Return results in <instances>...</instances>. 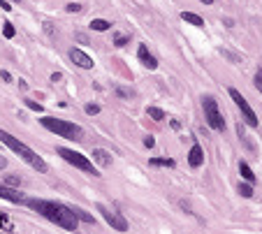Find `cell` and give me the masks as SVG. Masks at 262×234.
Returning <instances> with one entry per match:
<instances>
[{
    "mask_svg": "<svg viewBox=\"0 0 262 234\" xmlns=\"http://www.w3.org/2000/svg\"><path fill=\"white\" fill-rule=\"evenodd\" d=\"M2 35H5L7 39H12L14 35H17V30H14V26H12L10 21H5V23H2Z\"/></svg>",
    "mask_w": 262,
    "mask_h": 234,
    "instance_id": "cell-21",
    "label": "cell"
},
{
    "mask_svg": "<svg viewBox=\"0 0 262 234\" xmlns=\"http://www.w3.org/2000/svg\"><path fill=\"white\" fill-rule=\"evenodd\" d=\"M84 111H86L88 116H95V114H100V105H86Z\"/></svg>",
    "mask_w": 262,
    "mask_h": 234,
    "instance_id": "cell-23",
    "label": "cell"
},
{
    "mask_svg": "<svg viewBox=\"0 0 262 234\" xmlns=\"http://www.w3.org/2000/svg\"><path fill=\"white\" fill-rule=\"evenodd\" d=\"M0 7H2L5 12H10V10H12V7H10V2H7V0H0Z\"/></svg>",
    "mask_w": 262,
    "mask_h": 234,
    "instance_id": "cell-30",
    "label": "cell"
},
{
    "mask_svg": "<svg viewBox=\"0 0 262 234\" xmlns=\"http://www.w3.org/2000/svg\"><path fill=\"white\" fill-rule=\"evenodd\" d=\"M112 28V23L105 19H93L91 21V30H95V33H105V30Z\"/></svg>",
    "mask_w": 262,
    "mask_h": 234,
    "instance_id": "cell-16",
    "label": "cell"
},
{
    "mask_svg": "<svg viewBox=\"0 0 262 234\" xmlns=\"http://www.w3.org/2000/svg\"><path fill=\"white\" fill-rule=\"evenodd\" d=\"M93 162H97L100 167H109L112 165V153L109 151H105V148H93Z\"/></svg>",
    "mask_w": 262,
    "mask_h": 234,
    "instance_id": "cell-12",
    "label": "cell"
},
{
    "mask_svg": "<svg viewBox=\"0 0 262 234\" xmlns=\"http://www.w3.org/2000/svg\"><path fill=\"white\" fill-rule=\"evenodd\" d=\"M0 234H17L14 232V225H12L10 216L0 214Z\"/></svg>",
    "mask_w": 262,
    "mask_h": 234,
    "instance_id": "cell-15",
    "label": "cell"
},
{
    "mask_svg": "<svg viewBox=\"0 0 262 234\" xmlns=\"http://www.w3.org/2000/svg\"><path fill=\"white\" fill-rule=\"evenodd\" d=\"M5 167H7V158L0 153V169H5Z\"/></svg>",
    "mask_w": 262,
    "mask_h": 234,
    "instance_id": "cell-32",
    "label": "cell"
},
{
    "mask_svg": "<svg viewBox=\"0 0 262 234\" xmlns=\"http://www.w3.org/2000/svg\"><path fill=\"white\" fill-rule=\"evenodd\" d=\"M200 2H204V5H211V2H214V0H200Z\"/></svg>",
    "mask_w": 262,
    "mask_h": 234,
    "instance_id": "cell-34",
    "label": "cell"
},
{
    "mask_svg": "<svg viewBox=\"0 0 262 234\" xmlns=\"http://www.w3.org/2000/svg\"><path fill=\"white\" fill-rule=\"evenodd\" d=\"M137 58L142 60V65L149 70H155L158 68V60H155V56L149 51V47L146 44H139V49H137Z\"/></svg>",
    "mask_w": 262,
    "mask_h": 234,
    "instance_id": "cell-10",
    "label": "cell"
},
{
    "mask_svg": "<svg viewBox=\"0 0 262 234\" xmlns=\"http://www.w3.org/2000/svg\"><path fill=\"white\" fill-rule=\"evenodd\" d=\"M56 153H58L65 162H70V165H75L77 169H81V172H88V174H93V176H100V172L95 169V165L88 160L84 153H79V151H72V148H65V146H60L56 148Z\"/></svg>",
    "mask_w": 262,
    "mask_h": 234,
    "instance_id": "cell-4",
    "label": "cell"
},
{
    "mask_svg": "<svg viewBox=\"0 0 262 234\" xmlns=\"http://www.w3.org/2000/svg\"><path fill=\"white\" fill-rule=\"evenodd\" d=\"M7 183H10V185H19L21 179H19V176H7Z\"/></svg>",
    "mask_w": 262,
    "mask_h": 234,
    "instance_id": "cell-29",
    "label": "cell"
},
{
    "mask_svg": "<svg viewBox=\"0 0 262 234\" xmlns=\"http://www.w3.org/2000/svg\"><path fill=\"white\" fill-rule=\"evenodd\" d=\"M26 204L37 211L39 216H44L49 223L58 225L60 230H68V232H75L79 227V218L75 216L72 206L63 204V202H54V199H37V197H30L26 199Z\"/></svg>",
    "mask_w": 262,
    "mask_h": 234,
    "instance_id": "cell-1",
    "label": "cell"
},
{
    "mask_svg": "<svg viewBox=\"0 0 262 234\" xmlns=\"http://www.w3.org/2000/svg\"><path fill=\"white\" fill-rule=\"evenodd\" d=\"M230 98L234 100L237 109L242 111V116H243V121H246V126H251V127H258V126H260V121H258V116H255V111L251 109L248 100L243 98V95L239 93V90H237V88H230Z\"/></svg>",
    "mask_w": 262,
    "mask_h": 234,
    "instance_id": "cell-6",
    "label": "cell"
},
{
    "mask_svg": "<svg viewBox=\"0 0 262 234\" xmlns=\"http://www.w3.org/2000/svg\"><path fill=\"white\" fill-rule=\"evenodd\" d=\"M128 42H130L128 35H116V37H114V44H116V47H126Z\"/></svg>",
    "mask_w": 262,
    "mask_h": 234,
    "instance_id": "cell-24",
    "label": "cell"
},
{
    "mask_svg": "<svg viewBox=\"0 0 262 234\" xmlns=\"http://www.w3.org/2000/svg\"><path fill=\"white\" fill-rule=\"evenodd\" d=\"M116 93L121 98H130V95H132V90H128V88H116Z\"/></svg>",
    "mask_w": 262,
    "mask_h": 234,
    "instance_id": "cell-27",
    "label": "cell"
},
{
    "mask_svg": "<svg viewBox=\"0 0 262 234\" xmlns=\"http://www.w3.org/2000/svg\"><path fill=\"white\" fill-rule=\"evenodd\" d=\"M149 165L151 167H174V160L172 158H151Z\"/></svg>",
    "mask_w": 262,
    "mask_h": 234,
    "instance_id": "cell-17",
    "label": "cell"
},
{
    "mask_svg": "<svg viewBox=\"0 0 262 234\" xmlns=\"http://www.w3.org/2000/svg\"><path fill=\"white\" fill-rule=\"evenodd\" d=\"M239 174H242V179L246 181V183H255V174H253V169L246 162H239Z\"/></svg>",
    "mask_w": 262,
    "mask_h": 234,
    "instance_id": "cell-14",
    "label": "cell"
},
{
    "mask_svg": "<svg viewBox=\"0 0 262 234\" xmlns=\"http://www.w3.org/2000/svg\"><path fill=\"white\" fill-rule=\"evenodd\" d=\"M144 146H146V148H153V146H155V139H153L151 135L144 137Z\"/></svg>",
    "mask_w": 262,
    "mask_h": 234,
    "instance_id": "cell-28",
    "label": "cell"
},
{
    "mask_svg": "<svg viewBox=\"0 0 262 234\" xmlns=\"http://www.w3.org/2000/svg\"><path fill=\"white\" fill-rule=\"evenodd\" d=\"M188 165L193 167V169L204 165V151L200 144H193V146H190V151H188Z\"/></svg>",
    "mask_w": 262,
    "mask_h": 234,
    "instance_id": "cell-11",
    "label": "cell"
},
{
    "mask_svg": "<svg viewBox=\"0 0 262 234\" xmlns=\"http://www.w3.org/2000/svg\"><path fill=\"white\" fill-rule=\"evenodd\" d=\"M95 209L100 211V216L107 220V225H112V230H116V232H128V220L118 214L116 209L102 204V202H100V204H95Z\"/></svg>",
    "mask_w": 262,
    "mask_h": 234,
    "instance_id": "cell-7",
    "label": "cell"
},
{
    "mask_svg": "<svg viewBox=\"0 0 262 234\" xmlns=\"http://www.w3.org/2000/svg\"><path fill=\"white\" fill-rule=\"evenodd\" d=\"M72 211H75V216H77L79 220H84V223H88V225H93V223H95V218H93L91 214H86L84 209H79V206H72Z\"/></svg>",
    "mask_w": 262,
    "mask_h": 234,
    "instance_id": "cell-18",
    "label": "cell"
},
{
    "mask_svg": "<svg viewBox=\"0 0 262 234\" xmlns=\"http://www.w3.org/2000/svg\"><path fill=\"white\" fill-rule=\"evenodd\" d=\"M0 142H2L7 148H12V151L23 160V162H28L35 172H39V174H44V172H47V162H44V160H42V158H39L30 146H26V144L19 142L17 137H12L7 130H0Z\"/></svg>",
    "mask_w": 262,
    "mask_h": 234,
    "instance_id": "cell-2",
    "label": "cell"
},
{
    "mask_svg": "<svg viewBox=\"0 0 262 234\" xmlns=\"http://www.w3.org/2000/svg\"><path fill=\"white\" fill-rule=\"evenodd\" d=\"M60 79H63V74H60V72H54V74H51V81H54V84H56V81H60Z\"/></svg>",
    "mask_w": 262,
    "mask_h": 234,
    "instance_id": "cell-31",
    "label": "cell"
},
{
    "mask_svg": "<svg viewBox=\"0 0 262 234\" xmlns=\"http://www.w3.org/2000/svg\"><path fill=\"white\" fill-rule=\"evenodd\" d=\"M146 114L153 118V121H165V111L163 109H158V107H146Z\"/></svg>",
    "mask_w": 262,
    "mask_h": 234,
    "instance_id": "cell-19",
    "label": "cell"
},
{
    "mask_svg": "<svg viewBox=\"0 0 262 234\" xmlns=\"http://www.w3.org/2000/svg\"><path fill=\"white\" fill-rule=\"evenodd\" d=\"M0 77L5 79V81H12V74H10V72H5V70H2V72H0Z\"/></svg>",
    "mask_w": 262,
    "mask_h": 234,
    "instance_id": "cell-33",
    "label": "cell"
},
{
    "mask_svg": "<svg viewBox=\"0 0 262 234\" xmlns=\"http://www.w3.org/2000/svg\"><path fill=\"white\" fill-rule=\"evenodd\" d=\"M14 2H19V0H14Z\"/></svg>",
    "mask_w": 262,
    "mask_h": 234,
    "instance_id": "cell-35",
    "label": "cell"
},
{
    "mask_svg": "<svg viewBox=\"0 0 262 234\" xmlns=\"http://www.w3.org/2000/svg\"><path fill=\"white\" fill-rule=\"evenodd\" d=\"M181 19H184L186 23L195 26V28H204V19L197 17V14H193V12H181Z\"/></svg>",
    "mask_w": 262,
    "mask_h": 234,
    "instance_id": "cell-13",
    "label": "cell"
},
{
    "mask_svg": "<svg viewBox=\"0 0 262 234\" xmlns=\"http://www.w3.org/2000/svg\"><path fill=\"white\" fill-rule=\"evenodd\" d=\"M202 109H204V118H206L209 127H211V130H216V132H223V130H225V118H223V114H221V109H218L216 98H211V95H204V98H202Z\"/></svg>",
    "mask_w": 262,
    "mask_h": 234,
    "instance_id": "cell-5",
    "label": "cell"
},
{
    "mask_svg": "<svg viewBox=\"0 0 262 234\" xmlns=\"http://www.w3.org/2000/svg\"><path fill=\"white\" fill-rule=\"evenodd\" d=\"M239 195L246 197V199H251L253 197V185L251 183H239Z\"/></svg>",
    "mask_w": 262,
    "mask_h": 234,
    "instance_id": "cell-20",
    "label": "cell"
},
{
    "mask_svg": "<svg viewBox=\"0 0 262 234\" xmlns=\"http://www.w3.org/2000/svg\"><path fill=\"white\" fill-rule=\"evenodd\" d=\"M65 10H68L70 14H75V12H81V10H84V7H81L79 2H70V5H68V7H65Z\"/></svg>",
    "mask_w": 262,
    "mask_h": 234,
    "instance_id": "cell-26",
    "label": "cell"
},
{
    "mask_svg": "<svg viewBox=\"0 0 262 234\" xmlns=\"http://www.w3.org/2000/svg\"><path fill=\"white\" fill-rule=\"evenodd\" d=\"M26 107L33 109V111H37V114H44V107H42L39 102H35V100H26Z\"/></svg>",
    "mask_w": 262,
    "mask_h": 234,
    "instance_id": "cell-22",
    "label": "cell"
},
{
    "mask_svg": "<svg viewBox=\"0 0 262 234\" xmlns=\"http://www.w3.org/2000/svg\"><path fill=\"white\" fill-rule=\"evenodd\" d=\"M253 84H255V88L260 90V95H262V70H258V72H255V79H253Z\"/></svg>",
    "mask_w": 262,
    "mask_h": 234,
    "instance_id": "cell-25",
    "label": "cell"
},
{
    "mask_svg": "<svg viewBox=\"0 0 262 234\" xmlns=\"http://www.w3.org/2000/svg\"><path fill=\"white\" fill-rule=\"evenodd\" d=\"M39 123L44 130L54 132L56 137H63V139H70V142H81L84 139V130L77 123H70V121H63V118H54V116H42Z\"/></svg>",
    "mask_w": 262,
    "mask_h": 234,
    "instance_id": "cell-3",
    "label": "cell"
},
{
    "mask_svg": "<svg viewBox=\"0 0 262 234\" xmlns=\"http://www.w3.org/2000/svg\"><path fill=\"white\" fill-rule=\"evenodd\" d=\"M70 60L75 63V65H79L81 70H91L95 63H93V58L88 56L86 51H81V49H70Z\"/></svg>",
    "mask_w": 262,
    "mask_h": 234,
    "instance_id": "cell-8",
    "label": "cell"
},
{
    "mask_svg": "<svg viewBox=\"0 0 262 234\" xmlns=\"http://www.w3.org/2000/svg\"><path fill=\"white\" fill-rule=\"evenodd\" d=\"M0 199H7L12 204H26V197L19 190H14L10 185H0Z\"/></svg>",
    "mask_w": 262,
    "mask_h": 234,
    "instance_id": "cell-9",
    "label": "cell"
}]
</instances>
